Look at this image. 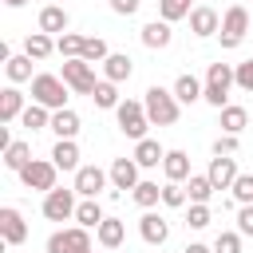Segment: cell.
Segmentation results:
<instances>
[{"label":"cell","instance_id":"24","mask_svg":"<svg viewBox=\"0 0 253 253\" xmlns=\"http://www.w3.org/2000/svg\"><path fill=\"white\" fill-rule=\"evenodd\" d=\"M51 130H55V138H75V134H79V115H75L71 107L51 111Z\"/></svg>","mask_w":253,"mask_h":253},{"label":"cell","instance_id":"9","mask_svg":"<svg viewBox=\"0 0 253 253\" xmlns=\"http://www.w3.org/2000/svg\"><path fill=\"white\" fill-rule=\"evenodd\" d=\"M75 186L71 190H47L43 194V217L47 221H67V217H75Z\"/></svg>","mask_w":253,"mask_h":253},{"label":"cell","instance_id":"48","mask_svg":"<svg viewBox=\"0 0 253 253\" xmlns=\"http://www.w3.org/2000/svg\"><path fill=\"white\" fill-rule=\"evenodd\" d=\"M249 16H253V12H249Z\"/></svg>","mask_w":253,"mask_h":253},{"label":"cell","instance_id":"40","mask_svg":"<svg viewBox=\"0 0 253 253\" xmlns=\"http://www.w3.org/2000/svg\"><path fill=\"white\" fill-rule=\"evenodd\" d=\"M229 190H233V202L249 206V202H253V174H237V182H233Z\"/></svg>","mask_w":253,"mask_h":253},{"label":"cell","instance_id":"6","mask_svg":"<svg viewBox=\"0 0 253 253\" xmlns=\"http://www.w3.org/2000/svg\"><path fill=\"white\" fill-rule=\"evenodd\" d=\"M47 253H95V249H91V229H87V225L55 229V233L47 237Z\"/></svg>","mask_w":253,"mask_h":253},{"label":"cell","instance_id":"33","mask_svg":"<svg viewBox=\"0 0 253 253\" xmlns=\"http://www.w3.org/2000/svg\"><path fill=\"white\" fill-rule=\"evenodd\" d=\"M194 12V0H158V20H186Z\"/></svg>","mask_w":253,"mask_h":253},{"label":"cell","instance_id":"34","mask_svg":"<svg viewBox=\"0 0 253 253\" xmlns=\"http://www.w3.org/2000/svg\"><path fill=\"white\" fill-rule=\"evenodd\" d=\"M4 71H8L12 83H28V79H32V55H12V59H4Z\"/></svg>","mask_w":253,"mask_h":253},{"label":"cell","instance_id":"44","mask_svg":"<svg viewBox=\"0 0 253 253\" xmlns=\"http://www.w3.org/2000/svg\"><path fill=\"white\" fill-rule=\"evenodd\" d=\"M237 146H241V142H237V134H225V130H221V134H217V142H213V154H237Z\"/></svg>","mask_w":253,"mask_h":253},{"label":"cell","instance_id":"39","mask_svg":"<svg viewBox=\"0 0 253 253\" xmlns=\"http://www.w3.org/2000/svg\"><path fill=\"white\" fill-rule=\"evenodd\" d=\"M213 217H210V206L206 202H190V213H186V225L190 229H206Z\"/></svg>","mask_w":253,"mask_h":253},{"label":"cell","instance_id":"21","mask_svg":"<svg viewBox=\"0 0 253 253\" xmlns=\"http://www.w3.org/2000/svg\"><path fill=\"white\" fill-rule=\"evenodd\" d=\"M95 237H99V245H103V249H119V245H123V237H126V225H123L119 217H103V221H99V229H95Z\"/></svg>","mask_w":253,"mask_h":253},{"label":"cell","instance_id":"2","mask_svg":"<svg viewBox=\"0 0 253 253\" xmlns=\"http://www.w3.org/2000/svg\"><path fill=\"white\" fill-rule=\"evenodd\" d=\"M115 119H119V130L126 134V138H146V126H154L150 123V115H146V103H138V99H123L119 107H115Z\"/></svg>","mask_w":253,"mask_h":253},{"label":"cell","instance_id":"27","mask_svg":"<svg viewBox=\"0 0 253 253\" xmlns=\"http://www.w3.org/2000/svg\"><path fill=\"white\" fill-rule=\"evenodd\" d=\"M28 162H32V146H28V142H20V138H12V146H4V166L20 174Z\"/></svg>","mask_w":253,"mask_h":253},{"label":"cell","instance_id":"8","mask_svg":"<svg viewBox=\"0 0 253 253\" xmlns=\"http://www.w3.org/2000/svg\"><path fill=\"white\" fill-rule=\"evenodd\" d=\"M55 174H59V166L55 162H47V158H32L24 170H20V182L28 186V190H55Z\"/></svg>","mask_w":253,"mask_h":253},{"label":"cell","instance_id":"42","mask_svg":"<svg viewBox=\"0 0 253 253\" xmlns=\"http://www.w3.org/2000/svg\"><path fill=\"white\" fill-rule=\"evenodd\" d=\"M233 79H237V87H241V91H249V95H253V59L237 63V67H233Z\"/></svg>","mask_w":253,"mask_h":253},{"label":"cell","instance_id":"10","mask_svg":"<svg viewBox=\"0 0 253 253\" xmlns=\"http://www.w3.org/2000/svg\"><path fill=\"white\" fill-rule=\"evenodd\" d=\"M0 237H4V245H24L28 241V221H24V213L16 206L0 210Z\"/></svg>","mask_w":253,"mask_h":253},{"label":"cell","instance_id":"1","mask_svg":"<svg viewBox=\"0 0 253 253\" xmlns=\"http://www.w3.org/2000/svg\"><path fill=\"white\" fill-rule=\"evenodd\" d=\"M142 103H146V115H150V123H154V126H174V123H178V107H182V103H178V95H174V91H166V87H158V83H154V87L146 91V99H142Z\"/></svg>","mask_w":253,"mask_h":253},{"label":"cell","instance_id":"25","mask_svg":"<svg viewBox=\"0 0 253 253\" xmlns=\"http://www.w3.org/2000/svg\"><path fill=\"white\" fill-rule=\"evenodd\" d=\"M245 126H249V111L225 103V107H221V130H225V134H241Z\"/></svg>","mask_w":253,"mask_h":253},{"label":"cell","instance_id":"4","mask_svg":"<svg viewBox=\"0 0 253 253\" xmlns=\"http://www.w3.org/2000/svg\"><path fill=\"white\" fill-rule=\"evenodd\" d=\"M32 103H43L47 111H63L67 107V83H63V75H36L32 79Z\"/></svg>","mask_w":253,"mask_h":253},{"label":"cell","instance_id":"46","mask_svg":"<svg viewBox=\"0 0 253 253\" xmlns=\"http://www.w3.org/2000/svg\"><path fill=\"white\" fill-rule=\"evenodd\" d=\"M182 253H213V245H202V241H190Z\"/></svg>","mask_w":253,"mask_h":253},{"label":"cell","instance_id":"20","mask_svg":"<svg viewBox=\"0 0 253 253\" xmlns=\"http://www.w3.org/2000/svg\"><path fill=\"white\" fill-rule=\"evenodd\" d=\"M162 170H166V182H186L190 178V154L186 150H166Z\"/></svg>","mask_w":253,"mask_h":253},{"label":"cell","instance_id":"43","mask_svg":"<svg viewBox=\"0 0 253 253\" xmlns=\"http://www.w3.org/2000/svg\"><path fill=\"white\" fill-rule=\"evenodd\" d=\"M237 233L241 237H253V202L237 210Z\"/></svg>","mask_w":253,"mask_h":253},{"label":"cell","instance_id":"13","mask_svg":"<svg viewBox=\"0 0 253 253\" xmlns=\"http://www.w3.org/2000/svg\"><path fill=\"white\" fill-rule=\"evenodd\" d=\"M138 233H142V241H146V245L162 249V245H166V237H170V225H166V217H158L154 210H146V213L138 217Z\"/></svg>","mask_w":253,"mask_h":253},{"label":"cell","instance_id":"15","mask_svg":"<svg viewBox=\"0 0 253 253\" xmlns=\"http://www.w3.org/2000/svg\"><path fill=\"white\" fill-rule=\"evenodd\" d=\"M190 32L202 36V40H206V36H217V32H221V16H217L210 4H198V8L190 12Z\"/></svg>","mask_w":253,"mask_h":253},{"label":"cell","instance_id":"12","mask_svg":"<svg viewBox=\"0 0 253 253\" xmlns=\"http://www.w3.org/2000/svg\"><path fill=\"white\" fill-rule=\"evenodd\" d=\"M206 174H210L213 190H229V186L237 182V158H229V154H213Z\"/></svg>","mask_w":253,"mask_h":253},{"label":"cell","instance_id":"18","mask_svg":"<svg viewBox=\"0 0 253 253\" xmlns=\"http://www.w3.org/2000/svg\"><path fill=\"white\" fill-rule=\"evenodd\" d=\"M20 115H24V95H20V91H16V83H12V87H4V91H0V123L8 126V123H16Z\"/></svg>","mask_w":253,"mask_h":253},{"label":"cell","instance_id":"22","mask_svg":"<svg viewBox=\"0 0 253 253\" xmlns=\"http://www.w3.org/2000/svg\"><path fill=\"white\" fill-rule=\"evenodd\" d=\"M67 12L59 8V4H47L43 12H40V32H47V36H63L67 32Z\"/></svg>","mask_w":253,"mask_h":253},{"label":"cell","instance_id":"11","mask_svg":"<svg viewBox=\"0 0 253 253\" xmlns=\"http://www.w3.org/2000/svg\"><path fill=\"white\" fill-rule=\"evenodd\" d=\"M107 170H99V166H79L75 170V194L79 198H99L103 194V186H107Z\"/></svg>","mask_w":253,"mask_h":253},{"label":"cell","instance_id":"19","mask_svg":"<svg viewBox=\"0 0 253 253\" xmlns=\"http://www.w3.org/2000/svg\"><path fill=\"white\" fill-rule=\"evenodd\" d=\"M130 158H134V162H138L142 170H150V166H162L166 150H162V146H158L154 138H138V142H134V154H130Z\"/></svg>","mask_w":253,"mask_h":253},{"label":"cell","instance_id":"30","mask_svg":"<svg viewBox=\"0 0 253 253\" xmlns=\"http://www.w3.org/2000/svg\"><path fill=\"white\" fill-rule=\"evenodd\" d=\"M186 194H190V202H210V198H213L210 174H190V178H186Z\"/></svg>","mask_w":253,"mask_h":253},{"label":"cell","instance_id":"32","mask_svg":"<svg viewBox=\"0 0 253 253\" xmlns=\"http://www.w3.org/2000/svg\"><path fill=\"white\" fill-rule=\"evenodd\" d=\"M75 221H79V225H87V229H99V221H103L99 202H95V198H83V202L75 206Z\"/></svg>","mask_w":253,"mask_h":253},{"label":"cell","instance_id":"31","mask_svg":"<svg viewBox=\"0 0 253 253\" xmlns=\"http://www.w3.org/2000/svg\"><path fill=\"white\" fill-rule=\"evenodd\" d=\"M130 198H134L142 210H154V206L162 202V186H158V182H138V186L130 190Z\"/></svg>","mask_w":253,"mask_h":253},{"label":"cell","instance_id":"14","mask_svg":"<svg viewBox=\"0 0 253 253\" xmlns=\"http://www.w3.org/2000/svg\"><path fill=\"white\" fill-rule=\"evenodd\" d=\"M138 170H142V166H138L134 158H115L107 174H111V186H115V190H134V186L142 182Z\"/></svg>","mask_w":253,"mask_h":253},{"label":"cell","instance_id":"23","mask_svg":"<svg viewBox=\"0 0 253 253\" xmlns=\"http://www.w3.org/2000/svg\"><path fill=\"white\" fill-rule=\"evenodd\" d=\"M51 162L59 170H79V146H75V138H59L51 146Z\"/></svg>","mask_w":253,"mask_h":253},{"label":"cell","instance_id":"45","mask_svg":"<svg viewBox=\"0 0 253 253\" xmlns=\"http://www.w3.org/2000/svg\"><path fill=\"white\" fill-rule=\"evenodd\" d=\"M138 4H142V0H111V12H119V16H134Z\"/></svg>","mask_w":253,"mask_h":253},{"label":"cell","instance_id":"36","mask_svg":"<svg viewBox=\"0 0 253 253\" xmlns=\"http://www.w3.org/2000/svg\"><path fill=\"white\" fill-rule=\"evenodd\" d=\"M91 99H95V107H103V111H115L123 99H119V91H115V83L111 79H103L95 91H91Z\"/></svg>","mask_w":253,"mask_h":253},{"label":"cell","instance_id":"5","mask_svg":"<svg viewBox=\"0 0 253 253\" xmlns=\"http://www.w3.org/2000/svg\"><path fill=\"white\" fill-rule=\"evenodd\" d=\"M249 28H253V16H249V8H245V4L225 8V16H221V32H217L221 47H237V43L245 40V32H249Z\"/></svg>","mask_w":253,"mask_h":253},{"label":"cell","instance_id":"37","mask_svg":"<svg viewBox=\"0 0 253 253\" xmlns=\"http://www.w3.org/2000/svg\"><path fill=\"white\" fill-rule=\"evenodd\" d=\"M111 51H107V40H99V36H87L83 40V55L79 59H87V63H103Z\"/></svg>","mask_w":253,"mask_h":253},{"label":"cell","instance_id":"28","mask_svg":"<svg viewBox=\"0 0 253 253\" xmlns=\"http://www.w3.org/2000/svg\"><path fill=\"white\" fill-rule=\"evenodd\" d=\"M51 51H55V43H51L47 32H32V36L24 40V55H32V59H47Z\"/></svg>","mask_w":253,"mask_h":253},{"label":"cell","instance_id":"3","mask_svg":"<svg viewBox=\"0 0 253 253\" xmlns=\"http://www.w3.org/2000/svg\"><path fill=\"white\" fill-rule=\"evenodd\" d=\"M233 83H237V79H233V67H229V63H210V71H206V95H202V99L221 111V107L229 103V87H233Z\"/></svg>","mask_w":253,"mask_h":253},{"label":"cell","instance_id":"47","mask_svg":"<svg viewBox=\"0 0 253 253\" xmlns=\"http://www.w3.org/2000/svg\"><path fill=\"white\" fill-rule=\"evenodd\" d=\"M4 4H8V8H24L28 0H4Z\"/></svg>","mask_w":253,"mask_h":253},{"label":"cell","instance_id":"29","mask_svg":"<svg viewBox=\"0 0 253 253\" xmlns=\"http://www.w3.org/2000/svg\"><path fill=\"white\" fill-rule=\"evenodd\" d=\"M20 123H24L28 130H43V126H51V111H47L43 103H28L24 115H20Z\"/></svg>","mask_w":253,"mask_h":253},{"label":"cell","instance_id":"38","mask_svg":"<svg viewBox=\"0 0 253 253\" xmlns=\"http://www.w3.org/2000/svg\"><path fill=\"white\" fill-rule=\"evenodd\" d=\"M186 202H190V194H186L182 182H166V186H162V206L178 210V206H186Z\"/></svg>","mask_w":253,"mask_h":253},{"label":"cell","instance_id":"41","mask_svg":"<svg viewBox=\"0 0 253 253\" xmlns=\"http://www.w3.org/2000/svg\"><path fill=\"white\" fill-rule=\"evenodd\" d=\"M213 253H241V233H217Z\"/></svg>","mask_w":253,"mask_h":253},{"label":"cell","instance_id":"26","mask_svg":"<svg viewBox=\"0 0 253 253\" xmlns=\"http://www.w3.org/2000/svg\"><path fill=\"white\" fill-rule=\"evenodd\" d=\"M174 95H178V103H198L206 95V83H198L194 75H178L174 79Z\"/></svg>","mask_w":253,"mask_h":253},{"label":"cell","instance_id":"17","mask_svg":"<svg viewBox=\"0 0 253 253\" xmlns=\"http://www.w3.org/2000/svg\"><path fill=\"white\" fill-rule=\"evenodd\" d=\"M170 40H174V32H170V20H150V24L142 28V43H146L150 51H162V47H170Z\"/></svg>","mask_w":253,"mask_h":253},{"label":"cell","instance_id":"7","mask_svg":"<svg viewBox=\"0 0 253 253\" xmlns=\"http://www.w3.org/2000/svg\"><path fill=\"white\" fill-rule=\"evenodd\" d=\"M63 83L75 95H91L99 87L95 83V63H87V59H63Z\"/></svg>","mask_w":253,"mask_h":253},{"label":"cell","instance_id":"16","mask_svg":"<svg viewBox=\"0 0 253 253\" xmlns=\"http://www.w3.org/2000/svg\"><path fill=\"white\" fill-rule=\"evenodd\" d=\"M103 75H107L111 83H123V79L134 75V59H130L126 51H111V55L103 59Z\"/></svg>","mask_w":253,"mask_h":253},{"label":"cell","instance_id":"35","mask_svg":"<svg viewBox=\"0 0 253 253\" xmlns=\"http://www.w3.org/2000/svg\"><path fill=\"white\" fill-rule=\"evenodd\" d=\"M83 40H87V36H75V32H63V36L55 40V51H59L63 59H79V55H83Z\"/></svg>","mask_w":253,"mask_h":253}]
</instances>
